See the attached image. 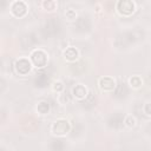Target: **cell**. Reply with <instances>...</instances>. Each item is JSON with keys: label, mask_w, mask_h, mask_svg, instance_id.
Wrapping results in <instances>:
<instances>
[{"label": "cell", "mask_w": 151, "mask_h": 151, "mask_svg": "<svg viewBox=\"0 0 151 151\" xmlns=\"http://www.w3.org/2000/svg\"><path fill=\"white\" fill-rule=\"evenodd\" d=\"M85 70H86V64H85L84 61H79V63H77L76 65H73V67H72V71H73V73H76V74H80V73H83Z\"/></svg>", "instance_id": "9"}, {"label": "cell", "mask_w": 151, "mask_h": 151, "mask_svg": "<svg viewBox=\"0 0 151 151\" xmlns=\"http://www.w3.org/2000/svg\"><path fill=\"white\" fill-rule=\"evenodd\" d=\"M130 84H131L132 86H134V87H139V86L142 85V80H140L139 77H132V78L130 79Z\"/></svg>", "instance_id": "11"}, {"label": "cell", "mask_w": 151, "mask_h": 151, "mask_svg": "<svg viewBox=\"0 0 151 151\" xmlns=\"http://www.w3.org/2000/svg\"><path fill=\"white\" fill-rule=\"evenodd\" d=\"M52 131L54 134H65L70 131V124L65 119H59V120L53 123Z\"/></svg>", "instance_id": "1"}, {"label": "cell", "mask_w": 151, "mask_h": 151, "mask_svg": "<svg viewBox=\"0 0 151 151\" xmlns=\"http://www.w3.org/2000/svg\"><path fill=\"white\" fill-rule=\"evenodd\" d=\"M31 57H32L33 64H34L37 67H42V66H45L46 63H47V54H46L44 51H41V50L34 51Z\"/></svg>", "instance_id": "2"}, {"label": "cell", "mask_w": 151, "mask_h": 151, "mask_svg": "<svg viewBox=\"0 0 151 151\" xmlns=\"http://www.w3.org/2000/svg\"><path fill=\"white\" fill-rule=\"evenodd\" d=\"M147 84H149V86L151 87V73H150V76L147 77Z\"/></svg>", "instance_id": "16"}, {"label": "cell", "mask_w": 151, "mask_h": 151, "mask_svg": "<svg viewBox=\"0 0 151 151\" xmlns=\"http://www.w3.org/2000/svg\"><path fill=\"white\" fill-rule=\"evenodd\" d=\"M15 70H17V72H18L19 74L25 76V74H27V73L29 72V70H31V64H29V61L26 60V59H19V60L15 63Z\"/></svg>", "instance_id": "4"}, {"label": "cell", "mask_w": 151, "mask_h": 151, "mask_svg": "<svg viewBox=\"0 0 151 151\" xmlns=\"http://www.w3.org/2000/svg\"><path fill=\"white\" fill-rule=\"evenodd\" d=\"M11 9L15 17H22L26 13L27 7H26L25 2H22V1H14L11 6Z\"/></svg>", "instance_id": "5"}, {"label": "cell", "mask_w": 151, "mask_h": 151, "mask_svg": "<svg viewBox=\"0 0 151 151\" xmlns=\"http://www.w3.org/2000/svg\"><path fill=\"white\" fill-rule=\"evenodd\" d=\"M72 92H73V96L77 97L78 99H83V98H85L86 94H87V91H86V88H85L83 85H77V86H74L73 90H72Z\"/></svg>", "instance_id": "7"}, {"label": "cell", "mask_w": 151, "mask_h": 151, "mask_svg": "<svg viewBox=\"0 0 151 151\" xmlns=\"http://www.w3.org/2000/svg\"><path fill=\"white\" fill-rule=\"evenodd\" d=\"M65 57L68 60H76L78 58V51L76 48H73V47H70L68 50L65 51Z\"/></svg>", "instance_id": "8"}, {"label": "cell", "mask_w": 151, "mask_h": 151, "mask_svg": "<svg viewBox=\"0 0 151 151\" xmlns=\"http://www.w3.org/2000/svg\"><path fill=\"white\" fill-rule=\"evenodd\" d=\"M38 111H39L40 113H46V112L48 111V104L45 103V101L39 103V105H38Z\"/></svg>", "instance_id": "10"}, {"label": "cell", "mask_w": 151, "mask_h": 151, "mask_svg": "<svg viewBox=\"0 0 151 151\" xmlns=\"http://www.w3.org/2000/svg\"><path fill=\"white\" fill-rule=\"evenodd\" d=\"M144 112L146 114H151V104H145L144 106Z\"/></svg>", "instance_id": "13"}, {"label": "cell", "mask_w": 151, "mask_h": 151, "mask_svg": "<svg viewBox=\"0 0 151 151\" xmlns=\"http://www.w3.org/2000/svg\"><path fill=\"white\" fill-rule=\"evenodd\" d=\"M42 5H44V6L46 7V8H50V9H53V7H54V5H55V4H54L53 1H45V2L42 4Z\"/></svg>", "instance_id": "12"}, {"label": "cell", "mask_w": 151, "mask_h": 151, "mask_svg": "<svg viewBox=\"0 0 151 151\" xmlns=\"http://www.w3.org/2000/svg\"><path fill=\"white\" fill-rule=\"evenodd\" d=\"M117 8H118L119 13H122L124 15H130L131 13L134 12V4L129 0H123L117 4Z\"/></svg>", "instance_id": "3"}, {"label": "cell", "mask_w": 151, "mask_h": 151, "mask_svg": "<svg viewBox=\"0 0 151 151\" xmlns=\"http://www.w3.org/2000/svg\"><path fill=\"white\" fill-rule=\"evenodd\" d=\"M116 86V83L112 78H109V77H104V78H100L99 80V87L103 90V91H112Z\"/></svg>", "instance_id": "6"}, {"label": "cell", "mask_w": 151, "mask_h": 151, "mask_svg": "<svg viewBox=\"0 0 151 151\" xmlns=\"http://www.w3.org/2000/svg\"><path fill=\"white\" fill-rule=\"evenodd\" d=\"M125 123H126L129 126H132V125L134 124V119H133L132 117H127V118H126V120H125Z\"/></svg>", "instance_id": "14"}, {"label": "cell", "mask_w": 151, "mask_h": 151, "mask_svg": "<svg viewBox=\"0 0 151 151\" xmlns=\"http://www.w3.org/2000/svg\"><path fill=\"white\" fill-rule=\"evenodd\" d=\"M54 90H58V91L63 90V85H61V83H55V84H54Z\"/></svg>", "instance_id": "15"}]
</instances>
